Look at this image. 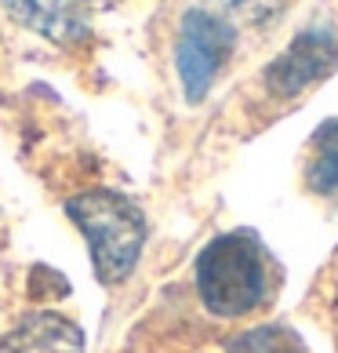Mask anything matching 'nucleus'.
I'll return each instance as SVG.
<instances>
[{
	"label": "nucleus",
	"instance_id": "obj_1",
	"mask_svg": "<svg viewBox=\"0 0 338 353\" xmlns=\"http://www.w3.org/2000/svg\"><path fill=\"white\" fill-rule=\"evenodd\" d=\"M197 295L215 317H244L269 299V255L255 233H222L197 259Z\"/></svg>",
	"mask_w": 338,
	"mask_h": 353
},
{
	"label": "nucleus",
	"instance_id": "obj_2",
	"mask_svg": "<svg viewBox=\"0 0 338 353\" xmlns=\"http://www.w3.org/2000/svg\"><path fill=\"white\" fill-rule=\"evenodd\" d=\"M70 219L81 226L91 248V263L102 284H120L135 270L142 244H146V219L142 212L109 190H87L66 204Z\"/></svg>",
	"mask_w": 338,
	"mask_h": 353
},
{
	"label": "nucleus",
	"instance_id": "obj_3",
	"mask_svg": "<svg viewBox=\"0 0 338 353\" xmlns=\"http://www.w3.org/2000/svg\"><path fill=\"white\" fill-rule=\"evenodd\" d=\"M233 51V30L226 19L211 15V11H189L182 19V33H178V77L186 88L189 102H200L207 95V88L218 77V70L226 66Z\"/></svg>",
	"mask_w": 338,
	"mask_h": 353
},
{
	"label": "nucleus",
	"instance_id": "obj_4",
	"mask_svg": "<svg viewBox=\"0 0 338 353\" xmlns=\"http://www.w3.org/2000/svg\"><path fill=\"white\" fill-rule=\"evenodd\" d=\"M335 66H338V37L331 30H306L269 66L266 88L273 95L291 99V95H302L309 84L324 81Z\"/></svg>",
	"mask_w": 338,
	"mask_h": 353
},
{
	"label": "nucleus",
	"instance_id": "obj_5",
	"mask_svg": "<svg viewBox=\"0 0 338 353\" xmlns=\"http://www.w3.org/2000/svg\"><path fill=\"white\" fill-rule=\"evenodd\" d=\"M4 8L25 30H36L51 41H81L87 33L81 0H4Z\"/></svg>",
	"mask_w": 338,
	"mask_h": 353
},
{
	"label": "nucleus",
	"instance_id": "obj_6",
	"mask_svg": "<svg viewBox=\"0 0 338 353\" xmlns=\"http://www.w3.org/2000/svg\"><path fill=\"white\" fill-rule=\"evenodd\" d=\"M84 339L70 321L55 317V313H36V317L22 321V328L11 332L4 343V353H81Z\"/></svg>",
	"mask_w": 338,
	"mask_h": 353
},
{
	"label": "nucleus",
	"instance_id": "obj_7",
	"mask_svg": "<svg viewBox=\"0 0 338 353\" xmlns=\"http://www.w3.org/2000/svg\"><path fill=\"white\" fill-rule=\"evenodd\" d=\"M309 186H313L317 193H338V121H328L313 135Z\"/></svg>",
	"mask_w": 338,
	"mask_h": 353
},
{
	"label": "nucleus",
	"instance_id": "obj_8",
	"mask_svg": "<svg viewBox=\"0 0 338 353\" xmlns=\"http://www.w3.org/2000/svg\"><path fill=\"white\" fill-rule=\"evenodd\" d=\"M226 353H302V346H298V339L288 328L266 324V328H255V332L237 335Z\"/></svg>",
	"mask_w": 338,
	"mask_h": 353
},
{
	"label": "nucleus",
	"instance_id": "obj_9",
	"mask_svg": "<svg viewBox=\"0 0 338 353\" xmlns=\"http://www.w3.org/2000/svg\"><path fill=\"white\" fill-rule=\"evenodd\" d=\"M81 4H113V0H81Z\"/></svg>",
	"mask_w": 338,
	"mask_h": 353
}]
</instances>
